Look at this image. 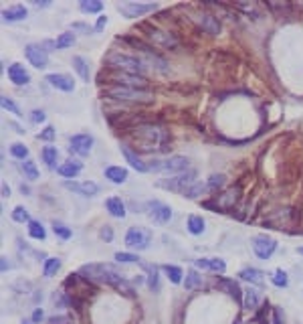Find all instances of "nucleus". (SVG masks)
Listing matches in <instances>:
<instances>
[{
  "mask_svg": "<svg viewBox=\"0 0 303 324\" xmlns=\"http://www.w3.org/2000/svg\"><path fill=\"white\" fill-rule=\"evenodd\" d=\"M105 95L111 99H125V101H141L149 103L152 95L147 89H137V87H125V85H111L105 89Z\"/></svg>",
  "mask_w": 303,
  "mask_h": 324,
  "instance_id": "obj_4",
  "label": "nucleus"
},
{
  "mask_svg": "<svg viewBox=\"0 0 303 324\" xmlns=\"http://www.w3.org/2000/svg\"><path fill=\"white\" fill-rule=\"evenodd\" d=\"M297 253H301V255H303V247H297Z\"/></svg>",
  "mask_w": 303,
  "mask_h": 324,
  "instance_id": "obj_60",
  "label": "nucleus"
},
{
  "mask_svg": "<svg viewBox=\"0 0 303 324\" xmlns=\"http://www.w3.org/2000/svg\"><path fill=\"white\" fill-rule=\"evenodd\" d=\"M129 43H131L135 49H139V51H141V55L147 59V63H152V67H156L158 71H166V69H168V63H166V59H162V57H160L156 51H152L147 45H143L141 41H129Z\"/></svg>",
  "mask_w": 303,
  "mask_h": 324,
  "instance_id": "obj_12",
  "label": "nucleus"
},
{
  "mask_svg": "<svg viewBox=\"0 0 303 324\" xmlns=\"http://www.w3.org/2000/svg\"><path fill=\"white\" fill-rule=\"evenodd\" d=\"M21 169H23V173H25V177H27L29 181H37V179H39V169H37V165H35L31 158L23 162Z\"/></svg>",
  "mask_w": 303,
  "mask_h": 324,
  "instance_id": "obj_38",
  "label": "nucleus"
},
{
  "mask_svg": "<svg viewBox=\"0 0 303 324\" xmlns=\"http://www.w3.org/2000/svg\"><path fill=\"white\" fill-rule=\"evenodd\" d=\"M186 227H188V231H190L192 235H200V233H204L206 221H204L202 217H198V215H190V217H188Z\"/></svg>",
  "mask_w": 303,
  "mask_h": 324,
  "instance_id": "obj_29",
  "label": "nucleus"
},
{
  "mask_svg": "<svg viewBox=\"0 0 303 324\" xmlns=\"http://www.w3.org/2000/svg\"><path fill=\"white\" fill-rule=\"evenodd\" d=\"M133 138L141 144V150H166V144L170 142V134L160 126H137L133 130Z\"/></svg>",
  "mask_w": 303,
  "mask_h": 324,
  "instance_id": "obj_2",
  "label": "nucleus"
},
{
  "mask_svg": "<svg viewBox=\"0 0 303 324\" xmlns=\"http://www.w3.org/2000/svg\"><path fill=\"white\" fill-rule=\"evenodd\" d=\"M143 267H145V272H147V288H149L152 292H156V290H158V286H160L158 267H154V265H143Z\"/></svg>",
  "mask_w": 303,
  "mask_h": 324,
  "instance_id": "obj_33",
  "label": "nucleus"
},
{
  "mask_svg": "<svg viewBox=\"0 0 303 324\" xmlns=\"http://www.w3.org/2000/svg\"><path fill=\"white\" fill-rule=\"evenodd\" d=\"M105 179H109L113 185H123L127 181V171L121 167H107L105 169Z\"/></svg>",
  "mask_w": 303,
  "mask_h": 324,
  "instance_id": "obj_26",
  "label": "nucleus"
},
{
  "mask_svg": "<svg viewBox=\"0 0 303 324\" xmlns=\"http://www.w3.org/2000/svg\"><path fill=\"white\" fill-rule=\"evenodd\" d=\"M15 286H17V288H23L25 292H29V290H31V284H29V282H17Z\"/></svg>",
  "mask_w": 303,
  "mask_h": 324,
  "instance_id": "obj_56",
  "label": "nucleus"
},
{
  "mask_svg": "<svg viewBox=\"0 0 303 324\" xmlns=\"http://www.w3.org/2000/svg\"><path fill=\"white\" fill-rule=\"evenodd\" d=\"M79 9L83 13H99L103 9V3H99V0H81Z\"/></svg>",
  "mask_w": 303,
  "mask_h": 324,
  "instance_id": "obj_40",
  "label": "nucleus"
},
{
  "mask_svg": "<svg viewBox=\"0 0 303 324\" xmlns=\"http://www.w3.org/2000/svg\"><path fill=\"white\" fill-rule=\"evenodd\" d=\"M73 69L79 73V77L83 79V81H87L89 83V65H87V61L83 59V57H73Z\"/></svg>",
  "mask_w": 303,
  "mask_h": 324,
  "instance_id": "obj_30",
  "label": "nucleus"
},
{
  "mask_svg": "<svg viewBox=\"0 0 303 324\" xmlns=\"http://www.w3.org/2000/svg\"><path fill=\"white\" fill-rule=\"evenodd\" d=\"M115 259H117L119 263H135V261H139V257H137V255H133V253H125V251H117V253H115Z\"/></svg>",
  "mask_w": 303,
  "mask_h": 324,
  "instance_id": "obj_49",
  "label": "nucleus"
},
{
  "mask_svg": "<svg viewBox=\"0 0 303 324\" xmlns=\"http://www.w3.org/2000/svg\"><path fill=\"white\" fill-rule=\"evenodd\" d=\"M190 160L186 156H170L166 160H152L147 169L156 171V173H172V175H180L184 171H188Z\"/></svg>",
  "mask_w": 303,
  "mask_h": 324,
  "instance_id": "obj_5",
  "label": "nucleus"
},
{
  "mask_svg": "<svg viewBox=\"0 0 303 324\" xmlns=\"http://www.w3.org/2000/svg\"><path fill=\"white\" fill-rule=\"evenodd\" d=\"M45 79L49 81V85H53L61 91H73L75 89V81L65 73H49Z\"/></svg>",
  "mask_w": 303,
  "mask_h": 324,
  "instance_id": "obj_17",
  "label": "nucleus"
},
{
  "mask_svg": "<svg viewBox=\"0 0 303 324\" xmlns=\"http://www.w3.org/2000/svg\"><path fill=\"white\" fill-rule=\"evenodd\" d=\"M9 77H11V81H13L15 85H27V83L31 81L29 71H27L21 63H13V65L9 67Z\"/></svg>",
  "mask_w": 303,
  "mask_h": 324,
  "instance_id": "obj_19",
  "label": "nucleus"
},
{
  "mask_svg": "<svg viewBox=\"0 0 303 324\" xmlns=\"http://www.w3.org/2000/svg\"><path fill=\"white\" fill-rule=\"evenodd\" d=\"M107 65L115 71H121V73H131V75H141L143 77V71H145V65L143 61L131 57V55H123V53H111L107 57Z\"/></svg>",
  "mask_w": 303,
  "mask_h": 324,
  "instance_id": "obj_3",
  "label": "nucleus"
},
{
  "mask_svg": "<svg viewBox=\"0 0 303 324\" xmlns=\"http://www.w3.org/2000/svg\"><path fill=\"white\" fill-rule=\"evenodd\" d=\"M53 231H55V235L57 237H61V239H71V235H73V231L67 227V225H63V223H53Z\"/></svg>",
  "mask_w": 303,
  "mask_h": 324,
  "instance_id": "obj_46",
  "label": "nucleus"
},
{
  "mask_svg": "<svg viewBox=\"0 0 303 324\" xmlns=\"http://www.w3.org/2000/svg\"><path fill=\"white\" fill-rule=\"evenodd\" d=\"M277 249V241L267 237V235H257L253 237V251L259 259H269Z\"/></svg>",
  "mask_w": 303,
  "mask_h": 324,
  "instance_id": "obj_9",
  "label": "nucleus"
},
{
  "mask_svg": "<svg viewBox=\"0 0 303 324\" xmlns=\"http://www.w3.org/2000/svg\"><path fill=\"white\" fill-rule=\"evenodd\" d=\"M239 276H241L245 282H251V284H255V286H263V282H265L263 272L257 269V267H245V269H241Z\"/></svg>",
  "mask_w": 303,
  "mask_h": 324,
  "instance_id": "obj_27",
  "label": "nucleus"
},
{
  "mask_svg": "<svg viewBox=\"0 0 303 324\" xmlns=\"http://www.w3.org/2000/svg\"><path fill=\"white\" fill-rule=\"evenodd\" d=\"M9 267H11V263L7 261V257H3V272H7Z\"/></svg>",
  "mask_w": 303,
  "mask_h": 324,
  "instance_id": "obj_58",
  "label": "nucleus"
},
{
  "mask_svg": "<svg viewBox=\"0 0 303 324\" xmlns=\"http://www.w3.org/2000/svg\"><path fill=\"white\" fill-rule=\"evenodd\" d=\"M3 197H11V189L7 185H3Z\"/></svg>",
  "mask_w": 303,
  "mask_h": 324,
  "instance_id": "obj_57",
  "label": "nucleus"
},
{
  "mask_svg": "<svg viewBox=\"0 0 303 324\" xmlns=\"http://www.w3.org/2000/svg\"><path fill=\"white\" fill-rule=\"evenodd\" d=\"M59 269H61V259H59V257H49V259L45 261L43 274H45V278H53V276H57Z\"/></svg>",
  "mask_w": 303,
  "mask_h": 324,
  "instance_id": "obj_34",
  "label": "nucleus"
},
{
  "mask_svg": "<svg viewBox=\"0 0 303 324\" xmlns=\"http://www.w3.org/2000/svg\"><path fill=\"white\" fill-rule=\"evenodd\" d=\"M143 209H145L147 217L156 223H168L172 219V209L162 201H147L143 205Z\"/></svg>",
  "mask_w": 303,
  "mask_h": 324,
  "instance_id": "obj_8",
  "label": "nucleus"
},
{
  "mask_svg": "<svg viewBox=\"0 0 303 324\" xmlns=\"http://www.w3.org/2000/svg\"><path fill=\"white\" fill-rule=\"evenodd\" d=\"M25 55H27V59L31 61V65L37 67V69H45L47 63H49L47 49H43L41 45H27V47H25Z\"/></svg>",
  "mask_w": 303,
  "mask_h": 324,
  "instance_id": "obj_13",
  "label": "nucleus"
},
{
  "mask_svg": "<svg viewBox=\"0 0 303 324\" xmlns=\"http://www.w3.org/2000/svg\"><path fill=\"white\" fill-rule=\"evenodd\" d=\"M164 274L168 276V280H170L172 284H180V282H182V276H184L178 265H170V263L164 265Z\"/></svg>",
  "mask_w": 303,
  "mask_h": 324,
  "instance_id": "obj_39",
  "label": "nucleus"
},
{
  "mask_svg": "<svg viewBox=\"0 0 303 324\" xmlns=\"http://www.w3.org/2000/svg\"><path fill=\"white\" fill-rule=\"evenodd\" d=\"M194 183H196V171L188 169V171H184V173H180V175H176V177H172L168 181H162L160 187L176 191V193H186Z\"/></svg>",
  "mask_w": 303,
  "mask_h": 324,
  "instance_id": "obj_6",
  "label": "nucleus"
},
{
  "mask_svg": "<svg viewBox=\"0 0 303 324\" xmlns=\"http://www.w3.org/2000/svg\"><path fill=\"white\" fill-rule=\"evenodd\" d=\"M13 219L17 221V223H31V215H29V211L25 209V207H15V211H13Z\"/></svg>",
  "mask_w": 303,
  "mask_h": 324,
  "instance_id": "obj_45",
  "label": "nucleus"
},
{
  "mask_svg": "<svg viewBox=\"0 0 303 324\" xmlns=\"http://www.w3.org/2000/svg\"><path fill=\"white\" fill-rule=\"evenodd\" d=\"M69 144H71L69 146L71 152H75L79 156H87L91 152V148H93V136H89V134H75V136H71Z\"/></svg>",
  "mask_w": 303,
  "mask_h": 324,
  "instance_id": "obj_15",
  "label": "nucleus"
},
{
  "mask_svg": "<svg viewBox=\"0 0 303 324\" xmlns=\"http://www.w3.org/2000/svg\"><path fill=\"white\" fill-rule=\"evenodd\" d=\"M239 197H241V187H233V189H229L226 193H222V195L216 197V207H220V209H231V207H235V203L239 201Z\"/></svg>",
  "mask_w": 303,
  "mask_h": 324,
  "instance_id": "obj_20",
  "label": "nucleus"
},
{
  "mask_svg": "<svg viewBox=\"0 0 303 324\" xmlns=\"http://www.w3.org/2000/svg\"><path fill=\"white\" fill-rule=\"evenodd\" d=\"M0 103H3V107H5V110H9L11 114H15V116H23V114H21V107H19V105L9 97V95H3V97H0Z\"/></svg>",
  "mask_w": 303,
  "mask_h": 324,
  "instance_id": "obj_47",
  "label": "nucleus"
},
{
  "mask_svg": "<svg viewBox=\"0 0 303 324\" xmlns=\"http://www.w3.org/2000/svg\"><path fill=\"white\" fill-rule=\"evenodd\" d=\"M105 209H107L109 215L115 217V219H123V217H125V203H123L119 197H109V199L105 201Z\"/></svg>",
  "mask_w": 303,
  "mask_h": 324,
  "instance_id": "obj_24",
  "label": "nucleus"
},
{
  "mask_svg": "<svg viewBox=\"0 0 303 324\" xmlns=\"http://www.w3.org/2000/svg\"><path fill=\"white\" fill-rule=\"evenodd\" d=\"M45 118H47V116H45V112H43V110H35V112H33V116H31V120H33L35 124L45 122Z\"/></svg>",
  "mask_w": 303,
  "mask_h": 324,
  "instance_id": "obj_53",
  "label": "nucleus"
},
{
  "mask_svg": "<svg viewBox=\"0 0 303 324\" xmlns=\"http://www.w3.org/2000/svg\"><path fill=\"white\" fill-rule=\"evenodd\" d=\"M224 181H226L224 175H212V177L208 179V191H218V189H222V187H224Z\"/></svg>",
  "mask_w": 303,
  "mask_h": 324,
  "instance_id": "obj_48",
  "label": "nucleus"
},
{
  "mask_svg": "<svg viewBox=\"0 0 303 324\" xmlns=\"http://www.w3.org/2000/svg\"><path fill=\"white\" fill-rule=\"evenodd\" d=\"M23 324H31V322H27V320H25V322H23Z\"/></svg>",
  "mask_w": 303,
  "mask_h": 324,
  "instance_id": "obj_61",
  "label": "nucleus"
},
{
  "mask_svg": "<svg viewBox=\"0 0 303 324\" xmlns=\"http://www.w3.org/2000/svg\"><path fill=\"white\" fill-rule=\"evenodd\" d=\"M79 274L87 280H93V282H101V284H107V286H113L117 290H123V292H131V288L127 286V282L123 280V276L109 263H87L79 269Z\"/></svg>",
  "mask_w": 303,
  "mask_h": 324,
  "instance_id": "obj_1",
  "label": "nucleus"
},
{
  "mask_svg": "<svg viewBox=\"0 0 303 324\" xmlns=\"http://www.w3.org/2000/svg\"><path fill=\"white\" fill-rule=\"evenodd\" d=\"M57 158H59L57 146H45V148H43V160L47 162L49 169H55V167H57Z\"/></svg>",
  "mask_w": 303,
  "mask_h": 324,
  "instance_id": "obj_31",
  "label": "nucleus"
},
{
  "mask_svg": "<svg viewBox=\"0 0 303 324\" xmlns=\"http://www.w3.org/2000/svg\"><path fill=\"white\" fill-rule=\"evenodd\" d=\"M45 318V314H43V308H37L35 312H33V322H41Z\"/></svg>",
  "mask_w": 303,
  "mask_h": 324,
  "instance_id": "obj_54",
  "label": "nucleus"
},
{
  "mask_svg": "<svg viewBox=\"0 0 303 324\" xmlns=\"http://www.w3.org/2000/svg\"><path fill=\"white\" fill-rule=\"evenodd\" d=\"M271 282H273L277 288H285V286L289 284V278H287V274H285L283 269H275V272L271 274Z\"/></svg>",
  "mask_w": 303,
  "mask_h": 324,
  "instance_id": "obj_44",
  "label": "nucleus"
},
{
  "mask_svg": "<svg viewBox=\"0 0 303 324\" xmlns=\"http://www.w3.org/2000/svg\"><path fill=\"white\" fill-rule=\"evenodd\" d=\"M111 81H113V85H125V87H137V89H145V85H147L145 77L131 75V73H121V71H115Z\"/></svg>",
  "mask_w": 303,
  "mask_h": 324,
  "instance_id": "obj_14",
  "label": "nucleus"
},
{
  "mask_svg": "<svg viewBox=\"0 0 303 324\" xmlns=\"http://www.w3.org/2000/svg\"><path fill=\"white\" fill-rule=\"evenodd\" d=\"M105 25H107V17H99V21H97V25H95V31H101Z\"/></svg>",
  "mask_w": 303,
  "mask_h": 324,
  "instance_id": "obj_55",
  "label": "nucleus"
},
{
  "mask_svg": "<svg viewBox=\"0 0 303 324\" xmlns=\"http://www.w3.org/2000/svg\"><path fill=\"white\" fill-rule=\"evenodd\" d=\"M39 138H41V140H45V142H51V140L55 138V128H53V126H47V128L39 134Z\"/></svg>",
  "mask_w": 303,
  "mask_h": 324,
  "instance_id": "obj_50",
  "label": "nucleus"
},
{
  "mask_svg": "<svg viewBox=\"0 0 303 324\" xmlns=\"http://www.w3.org/2000/svg\"><path fill=\"white\" fill-rule=\"evenodd\" d=\"M37 7H51V3H39V0H35Z\"/></svg>",
  "mask_w": 303,
  "mask_h": 324,
  "instance_id": "obj_59",
  "label": "nucleus"
},
{
  "mask_svg": "<svg viewBox=\"0 0 303 324\" xmlns=\"http://www.w3.org/2000/svg\"><path fill=\"white\" fill-rule=\"evenodd\" d=\"M11 154L15 156V158H19V160H29V148L25 146V144H21V142H17V144H13L11 146Z\"/></svg>",
  "mask_w": 303,
  "mask_h": 324,
  "instance_id": "obj_42",
  "label": "nucleus"
},
{
  "mask_svg": "<svg viewBox=\"0 0 303 324\" xmlns=\"http://www.w3.org/2000/svg\"><path fill=\"white\" fill-rule=\"evenodd\" d=\"M196 21H198V25H200L208 35H218V33H220V23H218L216 17H212V15H198Z\"/></svg>",
  "mask_w": 303,
  "mask_h": 324,
  "instance_id": "obj_23",
  "label": "nucleus"
},
{
  "mask_svg": "<svg viewBox=\"0 0 303 324\" xmlns=\"http://www.w3.org/2000/svg\"><path fill=\"white\" fill-rule=\"evenodd\" d=\"M147 37H149V41L154 43V45L164 47V49H176L180 45V41L172 33L160 31V29H147Z\"/></svg>",
  "mask_w": 303,
  "mask_h": 324,
  "instance_id": "obj_10",
  "label": "nucleus"
},
{
  "mask_svg": "<svg viewBox=\"0 0 303 324\" xmlns=\"http://www.w3.org/2000/svg\"><path fill=\"white\" fill-rule=\"evenodd\" d=\"M245 308L247 310H255L257 306H259V292L255 290V288H249V290H245Z\"/></svg>",
  "mask_w": 303,
  "mask_h": 324,
  "instance_id": "obj_37",
  "label": "nucleus"
},
{
  "mask_svg": "<svg viewBox=\"0 0 303 324\" xmlns=\"http://www.w3.org/2000/svg\"><path fill=\"white\" fill-rule=\"evenodd\" d=\"M27 15H29V11H27L23 5H13V7H9V9H5V11H3V19H5L7 23H19V21H25V19H27Z\"/></svg>",
  "mask_w": 303,
  "mask_h": 324,
  "instance_id": "obj_22",
  "label": "nucleus"
},
{
  "mask_svg": "<svg viewBox=\"0 0 303 324\" xmlns=\"http://www.w3.org/2000/svg\"><path fill=\"white\" fill-rule=\"evenodd\" d=\"M194 263H196V267L210 269V272H214V274H224V269H226V263H224L222 259H218V257H200V259H196Z\"/></svg>",
  "mask_w": 303,
  "mask_h": 324,
  "instance_id": "obj_21",
  "label": "nucleus"
},
{
  "mask_svg": "<svg viewBox=\"0 0 303 324\" xmlns=\"http://www.w3.org/2000/svg\"><path fill=\"white\" fill-rule=\"evenodd\" d=\"M29 235H31L33 239H37V241H45V239H47V231H45V227H43L41 221H31V223H29Z\"/></svg>",
  "mask_w": 303,
  "mask_h": 324,
  "instance_id": "obj_32",
  "label": "nucleus"
},
{
  "mask_svg": "<svg viewBox=\"0 0 303 324\" xmlns=\"http://www.w3.org/2000/svg\"><path fill=\"white\" fill-rule=\"evenodd\" d=\"M149 243H152V231L145 227H129V231L125 233V245L129 249L143 251L149 247Z\"/></svg>",
  "mask_w": 303,
  "mask_h": 324,
  "instance_id": "obj_7",
  "label": "nucleus"
},
{
  "mask_svg": "<svg viewBox=\"0 0 303 324\" xmlns=\"http://www.w3.org/2000/svg\"><path fill=\"white\" fill-rule=\"evenodd\" d=\"M65 187H67L69 191L77 193V195H83V197H95V195L99 193V187H97V183H93V181H83V183L67 181Z\"/></svg>",
  "mask_w": 303,
  "mask_h": 324,
  "instance_id": "obj_16",
  "label": "nucleus"
},
{
  "mask_svg": "<svg viewBox=\"0 0 303 324\" xmlns=\"http://www.w3.org/2000/svg\"><path fill=\"white\" fill-rule=\"evenodd\" d=\"M218 286H220L222 290H226L235 300H241V288H239V284H237L235 280H220Z\"/></svg>",
  "mask_w": 303,
  "mask_h": 324,
  "instance_id": "obj_36",
  "label": "nucleus"
},
{
  "mask_svg": "<svg viewBox=\"0 0 303 324\" xmlns=\"http://www.w3.org/2000/svg\"><path fill=\"white\" fill-rule=\"evenodd\" d=\"M81 169H83L81 162H77V160H69V162H63V165L57 169V173H59L61 177H65V179H75V177L81 173Z\"/></svg>",
  "mask_w": 303,
  "mask_h": 324,
  "instance_id": "obj_25",
  "label": "nucleus"
},
{
  "mask_svg": "<svg viewBox=\"0 0 303 324\" xmlns=\"http://www.w3.org/2000/svg\"><path fill=\"white\" fill-rule=\"evenodd\" d=\"M198 286H202V276H200L198 272L190 269V272L186 274V280H184V288H186V290H196Z\"/></svg>",
  "mask_w": 303,
  "mask_h": 324,
  "instance_id": "obj_35",
  "label": "nucleus"
},
{
  "mask_svg": "<svg viewBox=\"0 0 303 324\" xmlns=\"http://www.w3.org/2000/svg\"><path fill=\"white\" fill-rule=\"evenodd\" d=\"M291 215H293V211H291V209H281V211H277L275 215H271L267 221H269V223H275V221L279 219L277 227H283V225H291V223H293Z\"/></svg>",
  "mask_w": 303,
  "mask_h": 324,
  "instance_id": "obj_28",
  "label": "nucleus"
},
{
  "mask_svg": "<svg viewBox=\"0 0 303 324\" xmlns=\"http://www.w3.org/2000/svg\"><path fill=\"white\" fill-rule=\"evenodd\" d=\"M121 154H123V156H125V160L129 162V167H131V169H135L137 173H145V171H149L145 162H143V160H141V158H139V156H137V154H135L127 144H121Z\"/></svg>",
  "mask_w": 303,
  "mask_h": 324,
  "instance_id": "obj_18",
  "label": "nucleus"
},
{
  "mask_svg": "<svg viewBox=\"0 0 303 324\" xmlns=\"http://www.w3.org/2000/svg\"><path fill=\"white\" fill-rule=\"evenodd\" d=\"M99 237L105 239V241H111V239H113V229H111L109 225H105V227L99 231Z\"/></svg>",
  "mask_w": 303,
  "mask_h": 324,
  "instance_id": "obj_51",
  "label": "nucleus"
},
{
  "mask_svg": "<svg viewBox=\"0 0 303 324\" xmlns=\"http://www.w3.org/2000/svg\"><path fill=\"white\" fill-rule=\"evenodd\" d=\"M73 43H75V35H73V33H61V35L57 37V41H55L57 49H69Z\"/></svg>",
  "mask_w": 303,
  "mask_h": 324,
  "instance_id": "obj_41",
  "label": "nucleus"
},
{
  "mask_svg": "<svg viewBox=\"0 0 303 324\" xmlns=\"http://www.w3.org/2000/svg\"><path fill=\"white\" fill-rule=\"evenodd\" d=\"M71 29H73V31H81L83 35H89V33H91V27H89V25H83V23H73Z\"/></svg>",
  "mask_w": 303,
  "mask_h": 324,
  "instance_id": "obj_52",
  "label": "nucleus"
},
{
  "mask_svg": "<svg viewBox=\"0 0 303 324\" xmlns=\"http://www.w3.org/2000/svg\"><path fill=\"white\" fill-rule=\"evenodd\" d=\"M158 5H143V3H119L117 5V11L123 13L127 19H135V17H141L145 13H152V11H156Z\"/></svg>",
  "mask_w": 303,
  "mask_h": 324,
  "instance_id": "obj_11",
  "label": "nucleus"
},
{
  "mask_svg": "<svg viewBox=\"0 0 303 324\" xmlns=\"http://www.w3.org/2000/svg\"><path fill=\"white\" fill-rule=\"evenodd\" d=\"M208 191V185H202V183H194L186 193H184V197H188V199H198L200 195H204Z\"/></svg>",
  "mask_w": 303,
  "mask_h": 324,
  "instance_id": "obj_43",
  "label": "nucleus"
}]
</instances>
